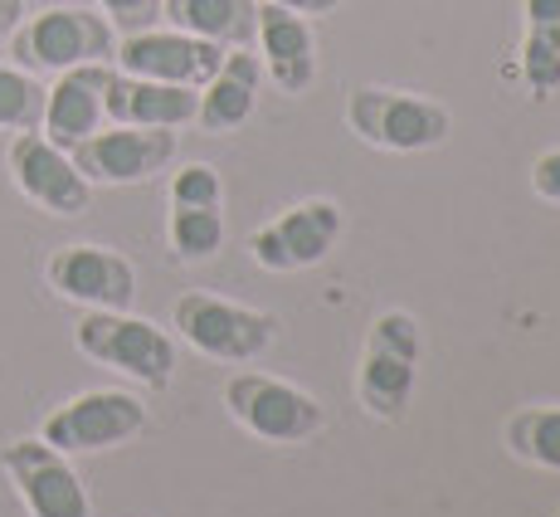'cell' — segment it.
Wrapping results in <instances>:
<instances>
[{
	"instance_id": "cell-1",
	"label": "cell",
	"mask_w": 560,
	"mask_h": 517,
	"mask_svg": "<svg viewBox=\"0 0 560 517\" xmlns=\"http://www.w3.org/2000/svg\"><path fill=\"white\" fill-rule=\"evenodd\" d=\"M419 357H424V337H419L415 312L385 308L365 332V352L357 366V401L361 411L381 425L405 420L409 401H415L419 381Z\"/></svg>"
},
{
	"instance_id": "cell-27",
	"label": "cell",
	"mask_w": 560,
	"mask_h": 517,
	"mask_svg": "<svg viewBox=\"0 0 560 517\" xmlns=\"http://www.w3.org/2000/svg\"><path fill=\"white\" fill-rule=\"evenodd\" d=\"M268 5H283V10H298V15H327L337 10L341 0H268Z\"/></svg>"
},
{
	"instance_id": "cell-20",
	"label": "cell",
	"mask_w": 560,
	"mask_h": 517,
	"mask_svg": "<svg viewBox=\"0 0 560 517\" xmlns=\"http://www.w3.org/2000/svg\"><path fill=\"white\" fill-rule=\"evenodd\" d=\"M502 445L532 469L560 473V405H522L502 425Z\"/></svg>"
},
{
	"instance_id": "cell-5",
	"label": "cell",
	"mask_w": 560,
	"mask_h": 517,
	"mask_svg": "<svg viewBox=\"0 0 560 517\" xmlns=\"http://www.w3.org/2000/svg\"><path fill=\"white\" fill-rule=\"evenodd\" d=\"M224 411L268 445H303L327 420L317 395L298 391L293 381H278L268 371H234L224 381Z\"/></svg>"
},
{
	"instance_id": "cell-13",
	"label": "cell",
	"mask_w": 560,
	"mask_h": 517,
	"mask_svg": "<svg viewBox=\"0 0 560 517\" xmlns=\"http://www.w3.org/2000/svg\"><path fill=\"white\" fill-rule=\"evenodd\" d=\"M49 288L83 308H132L137 268L107 244H63L49 254Z\"/></svg>"
},
{
	"instance_id": "cell-9",
	"label": "cell",
	"mask_w": 560,
	"mask_h": 517,
	"mask_svg": "<svg viewBox=\"0 0 560 517\" xmlns=\"http://www.w3.org/2000/svg\"><path fill=\"white\" fill-rule=\"evenodd\" d=\"M73 166L83 171L89 186H137L152 181L156 171L171 166L176 157V133L171 127H98L93 137H83L73 147Z\"/></svg>"
},
{
	"instance_id": "cell-24",
	"label": "cell",
	"mask_w": 560,
	"mask_h": 517,
	"mask_svg": "<svg viewBox=\"0 0 560 517\" xmlns=\"http://www.w3.org/2000/svg\"><path fill=\"white\" fill-rule=\"evenodd\" d=\"M98 10L117 35H137V30H152L161 20V0H98Z\"/></svg>"
},
{
	"instance_id": "cell-15",
	"label": "cell",
	"mask_w": 560,
	"mask_h": 517,
	"mask_svg": "<svg viewBox=\"0 0 560 517\" xmlns=\"http://www.w3.org/2000/svg\"><path fill=\"white\" fill-rule=\"evenodd\" d=\"M254 39H258V54H264L258 64L273 79V89H283V93L312 89V79H317V35H312L307 15L258 0Z\"/></svg>"
},
{
	"instance_id": "cell-18",
	"label": "cell",
	"mask_w": 560,
	"mask_h": 517,
	"mask_svg": "<svg viewBox=\"0 0 560 517\" xmlns=\"http://www.w3.org/2000/svg\"><path fill=\"white\" fill-rule=\"evenodd\" d=\"M522 83L536 103L560 93V0H522Z\"/></svg>"
},
{
	"instance_id": "cell-7",
	"label": "cell",
	"mask_w": 560,
	"mask_h": 517,
	"mask_svg": "<svg viewBox=\"0 0 560 517\" xmlns=\"http://www.w3.org/2000/svg\"><path fill=\"white\" fill-rule=\"evenodd\" d=\"M147 429V405L127 391H83L63 401L59 411L45 415L39 439L54 445L59 455H98V449H117L132 435Z\"/></svg>"
},
{
	"instance_id": "cell-16",
	"label": "cell",
	"mask_w": 560,
	"mask_h": 517,
	"mask_svg": "<svg viewBox=\"0 0 560 517\" xmlns=\"http://www.w3.org/2000/svg\"><path fill=\"white\" fill-rule=\"evenodd\" d=\"M107 123L122 127H186L196 123L200 89H180V83H156V79H132V73H117L107 79Z\"/></svg>"
},
{
	"instance_id": "cell-17",
	"label": "cell",
	"mask_w": 560,
	"mask_h": 517,
	"mask_svg": "<svg viewBox=\"0 0 560 517\" xmlns=\"http://www.w3.org/2000/svg\"><path fill=\"white\" fill-rule=\"evenodd\" d=\"M258 83H264V64L249 49H230L220 59V69L205 79L196 123L205 133H234L249 123L254 103H258Z\"/></svg>"
},
{
	"instance_id": "cell-23",
	"label": "cell",
	"mask_w": 560,
	"mask_h": 517,
	"mask_svg": "<svg viewBox=\"0 0 560 517\" xmlns=\"http://www.w3.org/2000/svg\"><path fill=\"white\" fill-rule=\"evenodd\" d=\"M224 186H220V171L205 166V161H186V166L171 176V206H205V210H220Z\"/></svg>"
},
{
	"instance_id": "cell-10",
	"label": "cell",
	"mask_w": 560,
	"mask_h": 517,
	"mask_svg": "<svg viewBox=\"0 0 560 517\" xmlns=\"http://www.w3.org/2000/svg\"><path fill=\"white\" fill-rule=\"evenodd\" d=\"M5 166H10V181L15 191L30 200V206L49 210V215H73L89 210L93 200V186L83 181V171L73 166V157L63 147H54L45 133H15L10 137V152H5Z\"/></svg>"
},
{
	"instance_id": "cell-11",
	"label": "cell",
	"mask_w": 560,
	"mask_h": 517,
	"mask_svg": "<svg viewBox=\"0 0 560 517\" xmlns=\"http://www.w3.org/2000/svg\"><path fill=\"white\" fill-rule=\"evenodd\" d=\"M341 206L337 200H298L278 220L249 234V254L268 274H293V268H312L331 254L341 240Z\"/></svg>"
},
{
	"instance_id": "cell-28",
	"label": "cell",
	"mask_w": 560,
	"mask_h": 517,
	"mask_svg": "<svg viewBox=\"0 0 560 517\" xmlns=\"http://www.w3.org/2000/svg\"><path fill=\"white\" fill-rule=\"evenodd\" d=\"M556 517H560V513H556Z\"/></svg>"
},
{
	"instance_id": "cell-21",
	"label": "cell",
	"mask_w": 560,
	"mask_h": 517,
	"mask_svg": "<svg viewBox=\"0 0 560 517\" xmlns=\"http://www.w3.org/2000/svg\"><path fill=\"white\" fill-rule=\"evenodd\" d=\"M45 117V83L20 64H0V127L5 133H35Z\"/></svg>"
},
{
	"instance_id": "cell-25",
	"label": "cell",
	"mask_w": 560,
	"mask_h": 517,
	"mask_svg": "<svg viewBox=\"0 0 560 517\" xmlns=\"http://www.w3.org/2000/svg\"><path fill=\"white\" fill-rule=\"evenodd\" d=\"M532 191L541 200H551V206H560V147H546L532 161Z\"/></svg>"
},
{
	"instance_id": "cell-14",
	"label": "cell",
	"mask_w": 560,
	"mask_h": 517,
	"mask_svg": "<svg viewBox=\"0 0 560 517\" xmlns=\"http://www.w3.org/2000/svg\"><path fill=\"white\" fill-rule=\"evenodd\" d=\"M107 79H113V64H79V69L54 73V83L45 89V117H39V133L54 147L73 152L83 137H93L107 117Z\"/></svg>"
},
{
	"instance_id": "cell-8",
	"label": "cell",
	"mask_w": 560,
	"mask_h": 517,
	"mask_svg": "<svg viewBox=\"0 0 560 517\" xmlns=\"http://www.w3.org/2000/svg\"><path fill=\"white\" fill-rule=\"evenodd\" d=\"M0 469L15 483L20 503H25L30 517H93L89 489L73 473L69 455H59L45 439H10L0 449Z\"/></svg>"
},
{
	"instance_id": "cell-4",
	"label": "cell",
	"mask_w": 560,
	"mask_h": 517,
	"mask_svg": "<svg viewBox=\"0 0 560 517\" xmlns=\"http://www.w3.org/2000/svg\"><path fill=\"white\" fill-rule=\"evenodd\" d=\"M347 127L381 152H429L454 133V113L424 93L365 83V89H351L347 99Z\"/></svg>"
},
{
	"instance_id": "cell-2",
	"label": "cell",
	"mask_w": 560,
	"mask_h": 517,
	"mask_svg": "<svg viewBox=\"0 0 560 517\" xmlns=\"http://www.w3.org/2000/svg\"><path fill=\"white\" fill-rule=\"evenodd\" d=\"M117 30L107 25L103 10L89 5H54L39 15L20 20V30L10 35V54L20 69L30 73H63L79 64H113Z\"/></svg>"
},
{
	"instance_id": "cell-19",
	"label": "cell",
	"mask_w": 560,
	"mask_h": 517,
	"mask_svg": "<svg viewBox=\"0 0 560 517\" xmlns=\"http://www.w3.org/2000/svg\"><path fill=\"white\" fill-rule=\"evenodd\" d=\"M254 15V0H161V20H171V30H186L224 49H249Z\"/></svg>"
},
{
	"instance_id": "cell-26",
	"label": "cell",
	"mask_w": 560,
	"mask_h": 517,
	"mask_svg": "<svg viewBox=\"0 0 560 517\" xmlns=\"http://www.w3.org/2000/svg\"><path fill=\"white\" fill-rule=\"evenodd\" d=\"M20 20H25V0H0V45L20 30Z\"/></svg>"
},
{
	"instance_id": "cell-6",
	"label": "cell",
	"mask_w": 560,
	"mask_h": 517,
	"mask_svg": "<svg viewBox=\"0 0 560 517\" xmlns=\"http://www.w3.org/2000/svg\"><path fill=\"white\" fill-rule=\"evenodd\" d=\"M171 322H176L180 342L200 352V357L214 361H254L273 347V312H254L240 308L230 298L214 294H180L176 308H171Z\"/></svg>"
},
{
	"instance_id": "cell-22",
	"label": "cell",
	"mask_w": 560,
	"mask_h": 517,
	"mask_svg": "<svg viewBox=\"0 0 560 517\" xmlns=\"http://www.w3.org/2000/svg\"><path fill=\"white\" fill-rule=\"evenodd\" d=\"M166 234H171L176 258H190V264H196V258H210L224 244V215L205 210V206H171Z\"/></svg>"
},
{
	"instance_id": "cell-3",
	"label": "cell",
	"mask_w": 560,
	"mask_h": 517,
	"mask_svg": "<svg viewBox=\"0 0 560 517\" xmlns=\"http://www.w3.org/2000/svg\"><path fill=\"white\" fill-rule=\"evenodd\" d=\"M73 347L89 361L113 366V371L152 386V391L171 386V376H176V342L156 322L132 318L127 308H89L73 328Z\"/></svg>"
},
{
	"instance_id": "cell-12",
	"label": "cell",
	"mask_w": 560,
	"mask_h": 517,
	"mask_svg": "<svg viewBox=\"0 0 560 517\" xmlns=\"http://www.w3.org/2000/svg\"><path fill=\"white\" fill-rule=\"evenodd\" d=\"M224 59V45L196 39L186 30H137V35H117L113 69L132 73V79H156V83H180V89H205Z\"/></svg>"
}]
</instances>
